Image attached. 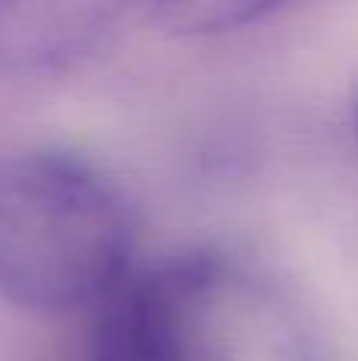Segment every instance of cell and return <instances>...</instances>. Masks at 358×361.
<instances>
[{
  "instance_id": "6da1fadb",
  "label": "cell",
  "mask_w": 358,
  "mask_h": 361,
  "mask_svg": "<svg viewBox=\"0 0 358 361\" xmlns=\"http://www.w3.org/2000/svg\"><path fill=\"white\" fill-rule=\"evenodd\" d=\"M133 219L89 159L25 149L0 162V301L67 317L105 307L130 279Z\"/></svg>"
},
{
  "instance_id": "7a4b0ae2",
  "label": "cell",
  "mask_w": 358,
  "mask_h": 361,
  "mask_svg": "<svg viewBox=\"0 0 358 361\" xmlns=\"http://www.w3.org/2000/svg\"><path fill=\"white\" fill-rule=\"evenodd\" d=\"M92 361H311L295 305L247 263L190 254L127 279Z\"/></svg>"
},
{
  "instance_id": "3957f363",
  "label": "cell",
  "mask_w": 358,
  "mask_h": 361,
  "mask_svg": "<svg viewBox=\"0 0 358 361\" xmlns=\"http://www.w3.org/2000/svg\"><path fill=\"white\" fill-rule=\"evenodd\" d=\"M130 0H0V70L48 76L89 57Z\"/></svg>"
},
{
  "instance_id": "277c9868",
  "label": "cell",
  "mask_w": 358,
  "mask_h": 361,
  "mask_svg": "<svg viewBox=\"0 0 358 361\" xmlns=\"http://www.w3.org/2000/svg\"><path fill=\"white\" fill-rule=\"evenodd\" d=\"M304 0H149L152 19L178 38H216L251 29Z\"/></svg>"
},
{
  "instance_id": "5b68a950",
  "label": "cell",
  "mask_w": 358,
  "mask_h": 361,
  "mask_svg": "<svg viewBox=\"0 0 358 361\" xmlns=\"http://www.w3.org/2000/svg\"><path fill=\"white\" fill-rule=\"evenodd\" d=\"M352 130L358 137V89H355V99H352Z\"/></svg>"
}]
</instances>
